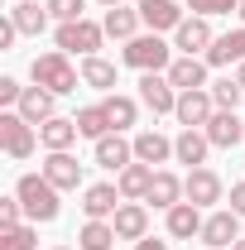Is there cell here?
Segmentation results:
<instances>
[{
    "mask_svg": "<svg viewBox=\"0 0 245 250\" xmlns=\"http://www.w3.org/2000/svg\"><path fill=\"white\" fill-rule=\"evenodd\" d=\"M82 82H87V87H96V92H111V87H116V62H106L101 53L82 58Z\"/></svg>",
    "mask_w": 245,
    "mask_h": 250,
    "instance_id": "cell-28",
    "label": "cell"
},
{
    "mask_svg": "<svg viewBox=\"0 0 245 250\" xmlns=\"http://www.w3.org/2000/svg\"><path fill=\"white\" fill-rule=\"evenodd\" d=\"M116 241H121V236H116L111 221H87V226L77 231V250H111Z\"/></svg>",
    "mask_w": 245,
    "mask_h": 250,
    "instance_id": "cell-29",
    "label": "cell"
},
{
    "mask_svg": "<svg viewBox=\"0 0 245 250\" xmlns=\"http://www.w3.org/2000/svg\"><path fill=\"white\" fill-rule=\"evenodd\" d=\"M231 212L245 217V183H231Z\"/></svg>",
    "mask_w": 245,
    "mask_h": 250,
    "instance_id": "cell-39",
    "label": "cell"
},
{
    "mask_svg": "<svg viewBox=\"0 0 245 250\" xmlns=\"http://www.w3.org/2000/svg\"><path fill=\"white\" fill-rule=\"evenodd\" d=\"M39 173L58 188V192H77V188H82V164L67 154V149H53V154L43 159V168H39Z\"/></svg>",
    "mask_w": 245,
    "mask_h": 250,
    "instance_id": "cell-10",
    "label": "cell"
},
{
    "mask_svg": "<svg viewBox=\"0 0 245 250\" xmlns=\"http://www.w3.org/2000/svg\"><path fill=\"white\" fill-rule=\"evenodd\" d=\"M96 164H101V168H111V173L130 168V164H135V140H125L121 130L101 135V140H96Z\"/></svg>",
    "mask_w": 245,
    "mask_h": 250,
    "instance_id": "cell-13",
    "label": "cell"
},
{
    "mask_svg": "<svg viewBox=\"0 0 245 250\" xmlns=\"http://www.w3.org/2000/svg\"><path fill=\"white\" fill-rule=\"evenodd\" d=\"M121 188L116 183H92V188H82V212H87V221H106V217H116L121 212Z\"/></svg>",
    "mask_w": 245,
    "mask_h": 250,
    "instance_id": "cell-12",
    "label": "cell"
},
{
    "mask_svg": "<svg viewBox=\"0 0 245 250\" xmlns=\"http://www.w3.org/2000/svg\"><path fill=\"white\" fill-rule=\"evenodd\" d=\"M163 226H168V236L173 241H192V236H202V226H207V217H202V207H192V202H178V207H168L163 212Z\"/></svg>",
    "mask_w": 245,
    "mask_h": 250,
    "instance_id": "cell-14",
    "label": "cell"
},
{
    "mask_svg": "<svg viewBox=\"0 0 245 250\" xmlns=\"http://www.w3.org/2000/svg\"><path fill=\"white\" fill-rule=\"evenodd\" d=\"M212 43H216V34H212V20H202V15H192V20H183V24L173 29V48H178V53H187V58L207 53Z\"/></svg>",
    "mask_w": 245,
    "mask_h": 250,
    "instance_id": "cell-8",
    "label": "cell"
},
{
    "mask_svg": "<svg viewBox=\"0 0 245 250\" xmlns=\"http://www.w3.org/2000/svg\"><path fill=\"white\" fill-rule=\"evenodd\" d=\"M168 82H173L178 92H202V87H212V82H207V58L178 53V58L168 62Z\"/></svg>",
    "mask_w": 245,
    "mask_h": 250,
    "instance_id": "cell-15",
    "label": "cell"
},
{
    "mask_svg": "<svg viewBox=\"0 0 245 250\" xmlns=\"http://www.w3.org/2000/svg\"><path fill=\"white\" fill-rule=\"evenodd\" d=\"M178 125L183 130H207V121L216 116V101H212V92L202 87V92H178Z\"/></svg>",
    "mask_w": 245,
    "mask_h": 250,
    "instance_id": "cell-7",
    "label": "cell"
},
{
    "mask_svg": "<svg viewBox=\"0 0 245 250\" xmlns=\"http://www.w3.org/2000/svg\"><path fill=\"white\" fill-rule=\"evenodd\" d=\"M135 10H140V20L149 24V34H159V29H178V24H183L178 0H140Z\"/></svg>",
    "mask_w": 245,
    "mask_h": 250,
    "instance_id": "cell-20",
    "label": "cell"
},
{
    "mask_svg": "<svg viewBox=\"0 0 245 250\" xmlns=\"http://www.w3.org/2000/svg\"><path fill=\"white\" fill-rule=\"evenodd\" d=\"M111 226H116L121 241H144V236H149V212H144V202H121V212L111 217Z\"/></svg>",
    "mask_w": 245,
    "mask_h": 250,
    "instance_id": "cell-19",
    "label": "cell"
},
{
    "mask_svg": "<svg viewBox=\"0 0 245 250\" xmlns=\"http://www.w3.org/2000/svg\"><path fill=\"white\" fill-rule=\"evenodd\" d=\"M207 149H212L207 130H178V140H173V159L187 164V168H202L207 164Z\"/></svg>",
    "mask_w": 245,
    "mask_h": 250,
    "instance_id": "cell-22",
    "label": "cell"
},
{
    "mask_svg": "<svg viewBox=\"0 0 245 250\" xmlns=\"http://www.w3.org/2000/svg\"><path fill=\"white\" fill-rule=\"evenodd\" d=\"M207 140H212V149H236L245 140V121L236 111H216L212 121H207Z\"/></svg>",
    "mask_w": 245,
    "mask_h": 250,
    "instance_id": "cell-17",
    "label": "cell"
},
{
    "mask_svg": "<svg viewBox=\"0 0 245 250\" xmlns=\"http://www.w3.org/2000/svg\"><path fill=\"white\" fill-rule=\"evenodd\" d=\"M140 101L154 116H173L178 111V87L168 82V72H140Z\"/></svg>",
    "mask_w": 245,
    "mask_h": 250,
    "instance_id": "cell-6",
    "label": "cell"
},
{
    "mask_svg": "<svg viewBox=\"0 0 245 250\" xmlns=\"http://www.w3.org/2000/svg\"><path fill=\"white\" fill-rule=\"evenodd\" d=\"M29 77L39 87H48L53 96H67V92H77L82 67H72V58H67L62 48H48V53H39V58L29 62Z\"/></svg>",
    "mask_w": 245,
    "mask_h": 250,
    "instance_id": "cell-1",
    "label": "cell"
},
{
    "mask_svg": "<svg viewBox=\"0 0 245 250\" xmlns=\"http://www.w3.org/2000/svg\"><path fill=\"white\" fill-rule=\"evenodd\" d=\"M20 212H24V202L10 192V197H0V231H10V226H20Z\"/></svg>",
    "mask_w": 245,
    "mask_h": 250,
    "instance_id": "cell-36",
    "label": "cell"
},
{
    "mask_svg": "<svg viewBox=\"0 0 245 250\" xmlns=\"http://www.w3.org/2000/svg\"><path fill=\"white\" fill-rule=\"evenodd\" d=\"M140 24H144V20H140V10H125V5H116V10H106V20H101V29H106V39H125V43H130V39L140 34Z\"/></svg>",
    "mask_w": 245,
    "mask_h": 250,
    "instance_id": "cell-27",
    "label": "cell"
},
{
    "mask_svg": "<svg viewBox=\"0 0 245 250\" xmlns=\"http://www.w3.org/2000/svg\"><path fill=\"white\" fill-rule=\"evenodd\" d=\"M101 106H106V116H111V130H130L135 116H140V106H135L130 96H106Z\"/></svg>",
    "mask_w": 245,
    "mask_h": 250,
    "instance_id": "cell-31",
    "label": "cell"
},
{
    "mask_svg": "<svg viewBox=\"0 0 245 250\" xmlns=\"http://www.w3.org/2000/svg\"><path fill=\"white\" fill-rule=\"evenodd\" d=\"M236 241H241V217H236L231 207L212 212L207 226H202V246H207V250H231Z\"/></svg>",
    "mask_w": 245,
    "mask_h": 250,
    "instance_id": "cell-11",
    "label": "cell"
},
{
    "mask_svg": "<svg viewBox=\"0 0 245 250\" xmlns=\"http://www.w3.org/2000/svg\"><path fill=\"white\" fill-rule=\"evenodd\" d=\"M154 164H130V168H121V178H116V188H121V197L125 202H140V197H149V183H154Z\"/></svg>",
    "mask_w": 245,
    "mask_h": 250,
    "instance_id": "cell-23",
    "label": "cell"
},
{
    "mask_svg": "<svg viewBox=\"0 0 245 250\" xmlns=\"http://www.w3.org/2000/svg\"><path fill=\"white\" fill-rule=\"evenodd\" d=\"M121 62H125V67H135V72H168L173 48H168L159 34H135V39L121 48Z\"/></svg>",
    "mask_w": 245,
    "mask_h": 250,
    "instance_id": "cell-3",
    "label": "cell"
},
{
    "mask_svg": "<svg viewBox=\"0 0 245 250\" xmlns=\"http://www.w3.org/2000/svg\"><path fill=\"white\" fill-rule=\"evenodd\" d=\"M77 135H82V130H77L72 116H53V121L39 125V145H43L48 154H53V149H72V145H77Z\"/></svg>",
    "mask_w": 245,
    "mask_h": 250,
    "instance_id": "cell-21",
    "label": "cell"
},
{
    "mask_svg": "<svg viewBox=\"0 0 245 250\" xmlns=\"http://www.w3.org/2000/svg\"><path fill=\"white\" fill-rule=\"evenodd\" d=\"M34 246H39L34 226H10V231H0V250H34Z\"/></svg>",
    "mask_w": 245,
    "mask_h": 250,
    "instance_id": "cell-33",
    "label": "cell"
},
{
    "mask_svg": "<svg viewBox=\"0 0 245 250\" xmlns=\"http://www.w3.org/2000/svg\"><path fill=\"white\" fill-rule=\"evenodd\" d=\"M15 197L24 202V217L29 221H58V212H62L58 188L48 183L43 173H24V178L15 183Z\"/></svg>",
    "mask_w": 245,
    "mask_h": 250,
    "instance_id": "cell-2",
    "label": "cell"
},
{
    "mask_svg": "<svg viewBox=\"0 0 245 250\" xmlns=\"http://www.w3.org/2000/svg\"><path fill=\"white\" fill-rule=\"evenodd\" d=\"M207 92H212L216 111H236V106H241V96H245V87L236 82V77H221V82H212Z\"/></svg>",
    "mask_w": 245,
    "mask_h": 250,
    "instance_id": "cell-32",
    "label": "cell"
},
{
    "mask_svg": "<svg viewBox=\"0 0 245 250\" xmlns=\"http://www.w3.org/2000/svg\"><path fill=\"white\" fill-rule=\"evenodd\" d=\"M10 20H15V29L29 34V39H39V34L48 29V10H39L34 0H15L10 5Z\"/></svg>",
    "mask_w": 245,
    "mask_h": 250,
    "instance_id": "cell-26",
    "label": "cell"
},
{
    "mask_svg": "<svg viewBox=\"0 0 245 250\" xmlns=\"http://www.w3.org/2000/svg\"><path fill=\"white\" fill-rule=\"evenodd\" d=\"M53 250H72V246H53Z\"/></svg>",
    "mask_w": 245,
    "mask_h": 250,
    "instance_id": "cell-45",
    "label": "cell"
},
{
    "mask_svg": "<svg viewBox=\"0 0 245 250\" xmlns=\"http://www.w3.org/2000/svg\"><path fill=\"white\" fill-rule=\"evenodd\" d=\"M58 48L62 53H82V58H92L96 48H101V39H106V29L96 24V20H67V24H58Z\"/></svg>",
    "mask_w": 245,
    "mask_h": 250,
    "instance_id": "cell-5",
    "label": "cell"
},
{
    "mask_svg": "<svg viewBox=\"0 0 245 250\" xmlns=\"http://www.w3.org/2000/svg\"><path fill=\"white\" fill-rule=\"evenodd\" d=\"M231 250H245V236H241V241H236V246H231Z\"/></svg>",
    "mask_w": 245,
    "mask_h": 250,
    "instance_id": "cell-44",
    "label": "cell"
},
{
    "mask_svg": "<svg viewBox=\"0 0 245 250\" xmlns=\"http://www.w3.org/2000/svg\"><path fill=\"white\" fill-rule=\"evenodd\" d=\"M15 39H20V29H15V20L5 15V20H0V53H10V48H15Z\"/></svg>",
    "mask_w": 245,
    "mask_h": 250,
    "instance_id": "cell-38",
    "label": "cell"
},
{
    "mask_svg": "<svg viewBox=\"0 0 245 250\" xmlns=\"http://www.w3.org/2000/svg\"><path fill=\"white\" fill-rule=\"evenodd\" d=\"M187 10L202 15V20H212V15H231V10H241V0H187Z\"/></svg>",
    "mask_w": 245,
    "mask_h": 250,
    "instance_id": "cell-35",
    "label": "cell"
},
{
    "mask_svg": "<svg viewBox=\"0 0 245 250\" xmlns=\"http://www.w3.org/2000/svg\"><path fill=\"white\" fill-rule=\"evenodd\" d=\"M135 250H168V241H154V236H144V241H135Z\"/></svg>",
    "mask_w": 245,
    "mask_h": 250,
    "instance_id": "cell-40",
    "label": "cell"
},
{
    "mask_svg": "<svg viewBox=\"0 0 245 250\" xmlns=\"http://www.w3.org/2000/svg\"><path fill=\"white\" fill-rule=\"evenodd\" d=\"M34 145H39V135H34V125L20 116V111H0V149L15 159H29L34 154Z\"/></svg>",
    "mask_w": 245,
    "mask_h": 250,
    "instance_id": "cell-4",
    "label": "cell"
},
{
    "mask_svg": "<svg viewBox=\"0 0 245 250\" xmlns=\"http://www.w3.org/2000/svg\"><path fill=\"white\" fill-rule=\"evenodd\" d=\"M236 15H241V24H245V0H241V10H236Z\"/></svg>",
    "mask_w": 245,
    "mask_h": 250,
    "instance_id": "cell-43",
    "label": "cell"
},
{
    "mask_svg": "<svg viewBox=\"0 0 245 250\" xmlns=\"http://www.w3.org/2000/svg\"><path fill=\"white\" fill-rule=\"evenodd\" d=\"M20 96H24V87L15 77H0V106H20Z\"/></svg>",
    "mask_w": 245,
    "mask_h": 250,
    "instance_id": "cell-37",
    "label": "cell"
},
{
    "mask_svg": "<svg viewBox=\"0 0 245 250\" xmlns=\"http://www.w3.org/2000/svg\"><path fill=\"white\" fill-rule=\"evenodd\" d=\"M53 106H58V96L48 92V87H39V82H34V87H24V96H20V106H15V111H20L29 125H43V121H53V116H58Z\"/></svg>",
    "mask_w": 245,
    "mask_h": 250,
    "instance_id": "cell-16",
    "label": "cell"
},
{
    "mask_svg": "<svg viewBox=\"0 0 245 250\" xmlns=\"http://www.w3.org/2000/svg\"><path fill=\"white\" fill-rule=\"evenodd\" d=\"M202 58H207V67H231V62L241 67V62H245V24H241V29H231V34H221Z\"/></svg>",
    "mask_w": 245,
    "mask_h": 250,
    "instance_id": "cell-18",
    "label": "cell"
},
{
    "mask_svg": "<svg viewBox=\"0 0 245 250\" xmlns=\"http://www.w3.org/2000/svg\"><path fill=\"white\" fill-rule=\"evenodd\" d=\"M72 121H77V130H82L87 140H101V135H111V116H106V106H82Z\"/></svg>",
    "mask_w": 245,
    "mask_h": 250,
    "instance_id": "cell-30",
    "label": "cell"
},
{
    "mask_svg": "<svg viewBox=\"0 0 245 250\" xmlns=\"http://www.w3.org/2000/svg\"><path fill=\"white\" fill-rule=\"evenodd\" d=\"M236 82H241V87H245V62H241V67H236Z\"/></svg>",
    "mask_w": 245,
    "mask_h": 250,
    "instance_id": "cell-42",
    "label": "cell"
},
{
    "mask_svg": "<svg viewBox=\"0 0 245 250\" xmlns=\"http://www.w3.org/2000/svg\"><path fill=\"white\" fill-rule=\"evenodd\" d=\"M43 10H48L58 24H67V20H87V15H82L87 0H43Z\"/></svg>",
    "mask_w": 245,
    "mask_h": 250,
    "instance_id": "cell-34",
    "label": "cell"
},
{
    "mask_svg": "<svg viewBox=\"0 0 245 250\" xmlns=\"http://www.w3.org/2000/svg\"><path fill=\"white\" fill-rule=\"evenodd\" d=\"M96 5H106V10H116V5H125V0H96Z\"/></svg>",
    "mask_w": 245,
    "mask_h": 250,
    "instance_id": "cell-41",
    "label": "cell"
},
{
    "mask_svg": "<svg viewBox=\"0 0 245 250\" xmlns=\"http://www.w3.org/2000/svg\"><path fill=\"white\" fill-rule=\"evenodd\" d=\"M183 192H187V202H192V207H216V202L226 197V183H221L212 168L202 164V168H192V173L183 178Z\"/></svg>",
    "mask_w": 245,
    "mask_h": 250,
    "instance_id": "cell-9",
    "label": "cell"
},
{
    "mask_svg": "<svg viewBox=\"0 0 245 250\" xmlns=\"http://www.w3.org/2000/svg\"><path fill=\"white\" fill-rule=\"evenodd\" d=\"M183 197H187V192H183V178H178V173H168V168H159V173H154V183H149V197H144V202H154L159 212H168V207H178Z\"/></svg>",
    "mask_w": 245,
    "mask_h": 250,
    "instance_id": "cell-24",
    "label": "cell"
},
{
    "mask_svg": "<svg viewBox=\"0 0 245 250\" xmlns=\"http://www.w3.org/2000/svg\"><path fill=\"white\" fill-rule=\"evenodd\" d=\"M135 159L140 164H168L173 159V140L159 135V130H140L135 135Z\"/></svg>",
    "mask_w": 245,
    "mask_h": 250,
    "instance_id": "cell-25",
    "label": "cell"
}]
</instances>
